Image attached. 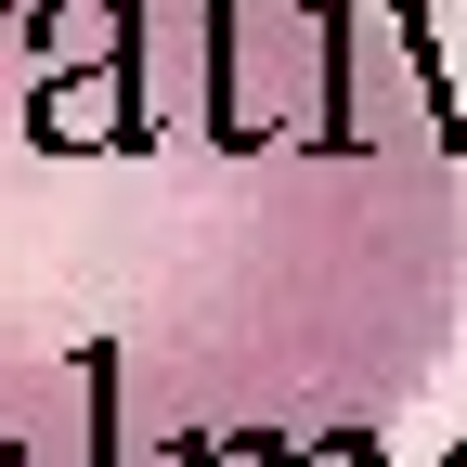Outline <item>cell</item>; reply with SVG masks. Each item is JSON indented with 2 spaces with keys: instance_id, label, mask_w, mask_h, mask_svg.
<instances>
[{
  "instance_id": "cell-1",
  "label": "cell",
  "mask_w": 467,
  "mask_h": 467,
  "mask_svg": "<svg viewBox=\"0 0 467 467\" xmlns=\"http://www.w3.org/2000/svg\"><path fill=\"white\" fill-rule=\"evenodd\" d=\"M377 14H389V39L429 66V130L467 143V0H377Z\"/></svg>"
},
{
  "instance_id": "cell-2",
  "label": "cell",
  "mask_w": 467,
  "mask_h": 467,
  "mask_svg": "<svg viewBox=\"0 0 467 467\" xmlns=\"http://www.w3.org/2000/svg\"><path fill=\"white\" fill-rule=\"evenodd\" d=\"M182 467H285V441H273V429H195Z\"/></svg>"
},
{
  "instance_id": "cell-3",
  "label": "cell",
  "mask_w": 467,
  "mask_h": 467,
  "mask_svg": "<svg viewBox=\"0 0 467 467\" xmlns=\"http://www.w3.org/2000/svg\"><path fill=\"white\" fill-rule=\"evenodd\" d=\"M285 467H389L377 429H312V441H285Z\"/></svg>"
},
{
  "instance_id": "cell-4",
  "label": "cell",
  "mask_w": 467,
  "mask_h": 467,
  "mask_svg": "<svg viewBox=\"0 0 467 467\" xmlns=\"http://www.w3.org/2000/svg\"><path fill=\"white\" fill-rule=\"evenodd\" d=\"M441 467H467V441H441Z\"/></svg>"
}]
</instances>
